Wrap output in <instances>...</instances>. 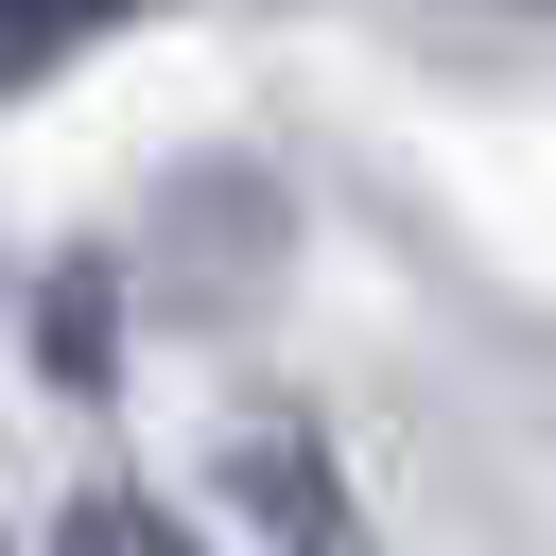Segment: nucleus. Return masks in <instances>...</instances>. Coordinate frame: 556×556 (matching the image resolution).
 <instances>
[{"instance_id":"obj_1","label":"nucleus","mask_w":556,"mask_h":556,"mask_svg":"<svg viewBox=\"0 0 556 556\" xmlns=\"http://www.w3.org/2000/svg\"><path fill=\"white\" fill-rule=\"evenodd\" d=\"M208 452H226V504H243V521H261L278 556H365V521H348V486H330V434H313V417L243 400V417H226Z\"/></svg>"},{"instance_id":"obj_2","label":"nucleus","mask_w":556,"mask_h":556,"mask_svg":"<svg viewBox=\"0 0 556 556\" xmlns=\"http://www.w3.org/2000/svg\"><path fill=\"white\" fill-rule=\"evenodd\" d=\"M35 365H52L70 400L122 365V278H104V261H52V278H35Z\"/></svg>"},{"instance_id":"obj_3","label":"nucleus","mask_w":556,"mask_h":556,"mask_svg":"<svg viewBox=\"0 0 556 556\" xmlns=\"http://www.w3.org/2000/svg\"><path fill=\"white\" fill-rule=\"evenodd\" d=\"M52 556H226V539H191L156 486H70V521H52Z\"/></svg>"},{"instance_id":"obj_4","label":"nucleus","mask_w":556,"mask_h":556,"mask_svg":"<svg viewBox=\"0 0 556 556\" xmlns=\"http://www.w3.org/2000/svg\"><path fill=\"white\" fill-rule=\"evenodd\" d=\"M104 17H122V0H0V87H52Z\"/></svg>"},{"instance_id":"obj_5","label":"nucleus","mask_w":556,"mask_h":556,"mask_svg":"<svg viewBox=\"0 0 556 556\" xmlns=\"http://www.w3.org/2000/svg\"><path fill=\"white\" fill-rule=\"evenodd\" d=\"M486 17H556V0H486Z\"/></svg>"}]
</instances>
